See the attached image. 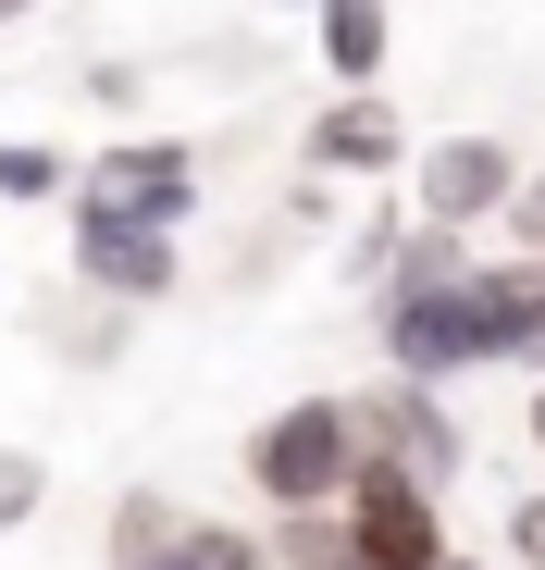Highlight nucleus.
Wrapping results in <instances>:
<instances>
[{"instance_id":"f257e3e1","label":"nucleus","mask_w":545,"mask_h":570,"mask_svg":"<svg viewBox=\"0 0 545 570\" xmlns=\"http://www.w3.org/2000/svg\"><path fill=\"white\" fill-rule=\"evenodd\" d=\"M359 471H373V410H359V397H286V410L248 434V497H260L272 521L347 509Z\"/></svg>"},{"instance_id":"7ed1b4c3","label":"nucleus","mask_w":545,"mask_h":570,"mask_svg":"<svg viewBox=\"0 0 545 570\" xmlns=\"http://www.w3.org/2000/svg\"><path fill=\"white\" fill-rule=\"evenodd\" d=\"M521 174H533V161H521L508 137L459 125V137H434V149L409 161V212H422V224H459V236H508Z\"/></svg>"},{"instance_id":"dca6fc26","label":"nucleus","mask_w":545,"mask_h":570,"mask_svg":"<svg viewBox=\"0 0 545 570\" xmlns=\"http://www.w3.org/2000/svg\"><path fill=\"white\" fill-rule=\"evenodd\" d=\"M521 434H533V459H545V372H533V410H521Z\"/></svg>"},{"instance_id":"9b49d317","label":"nucleus","mask_w":545,"mask_h":570,"mask_svg":"<svg viewBox=\"0 0 545 570\" xmlns=\"http://www.w3.org/2000/svg\"><path fill=\"white\" fill-rule=\"evenodd\" d=\"M409 224H422V212H359V224H347V261H335V273L359 285V298H373V285L397 273V248H409Z\"/></svg>"},{"instance_id":"f03ea898","label":"nucleus","mask_w":545,"mask_h":570,"mask_svg":"<svg viewBox=\"0 0 545 570\" xmlns=\"http://www.w3.org/2000/svg\"><path fill=\"white\" fill-rule=\"evenodd\" d=\"M62 248H75V285L112 298V311H161L174 285H187V236L149 224V212H125V199H87V186L62 212Z\"/></svg>"},{"instance_id":"39448f33","label":"nucleus","mask_w":545,"mask_h":570,"mask_svg":"<svg viewBox=\"0 0 545 570\" xmlns=\"http://www.w3.org/2000/svg\"><path fill=\"white\" fill-rule=\"evenodd\" d=\"M409 161H422V137H409V112L385 100V87H335V100L298 125V174H335V186H385Z\"/></svg>"},{"instance_id":"4468645a","label":"nucleus","mask_w":545,"mask_h":570,"mask_svg":"<svg viewBox=\"0 0 545 570\" xmlns=\"http://www.w3.org/2000/svg\"><path fill=\"white\" fill-rule=\"evenodd\" d=\"M508 248H533V261H545V161L521 174V212H508Z\"/></svg>"},{"instance_id":"20e7f679","label":"nucleus","mask_w":545,"mask_h":570,"mask_svg":"<svg viewBox=\"0 0 545 570\" xmlns=\"http://www.w3.org/2000/svg\"><path fill=\"white\" fill-rule=\"evenodd\" d=\"M347 558H373V570H446V558H459V546H446V484H422L409 459H373L359 497H347Z\"/></svg>"},{"instance_id":"ddd939ff","label":"nucleus","mask_w":545,"mask_h":570,"mask_svg":"<svg viewBox=\"0 0 545 570\" xmlns=\"http://www.w3.org/2000/svg\"><path fill=\"white\" fill-rule=\"evenodd\" d=\"M38 509H50V459L38 446H0V533H26Z\"/></svg>"},{"instance_id":"6e6552de","label":"nucleus","mask_w":545,"mask_h":570,"mask_svg":"<svg viewBox=\"0 0 545 570\" xmlns=\"http://www.w3.org/2000/svg\"><path fill=\"white\" fill-rule=\"evenodd\" d=\"M310 50L335 87H385V50H397V13L385 0H335V13H310Z\"/></svg>"},{"instance_id":"2eb2a0df","label":"nucleus","mask_w":545,"mask_h":570,"mask_svg":"<svg viewBox=\"0 0 545 570\" xmlns=\"http://www.w3.org/2000/svg\"><path fill=\"white\" fill-rule=\"evenodd\" d=\"M508 558H533V570H545V497H521V509H508Z\"/></svg>"},{"instance_id":"f8f14e48","label":"nucleus","mask_w":545,"mask_h":570,"mask_svg":"<svg viewBox=\"0 0 545 570\" xmlns=\"http://www.w3.org/2000/svg\"><path fill=\"white\" fill-rule=\"evenodd\" d=\"M174 533H187V521H174V497H149V484H137V497L112 509V570H149Z\"/></svg>"},{"instance_id":"423d86ee","label":"nucleus","mask_w":545,"mask_h":570,"mask_svg":"<svg viewBox=\"0 0 545 570\" xmlns=\"http://www.w3.org/2000/svg\"><path fill=\"white\" fill-rule=\"evenodd\" d=\"M87 199H125V212H149V224L187 236V212H199V149H187V137H112V149H87Z\"/></svg>"},{"instance_id":"9d476101","label":"nucleus","mask_w":545,"mask_h":570,"mask_svg":"<svg viewBox=\"0 0 545 570\" xmlns=\"http://www.w3.org/2000/svg\"><path fill=\"white\" fill-rule=\"evenodd\" d=\"M149 570H272V546H260L248 521H187V533H174Z\"/></svg>"},{"instance_id":"f3484780","label":"nucleus","mask_w":545,"mask_h":570,"mask_svg":"<svg viewBox=\"0 0 545 570\" xmlns=\"http://www.w3.org/2000/svg\"><path fill=\"white\" fill-rule=\"evenodd\" d=\"M272 13H335V0H272Z\"/></svg>"},{"instance_id":"0eeeda50","label":"nucleus","mask_w":545,"mask_h":570,"mask_svg":"<svg viewBox=\"0 0 545 570\" xmlns=\"http://www.w3.org/2000/svg\"><path fill=\"white\" fill-rule=\"evenodd\" d=\"M359 410H373V459H409L422 484H459V459H472V446H459V410H446V385H422V372H385Z\"/></svg>"},{"instance_id":"1a4fd4ad","label":"nucleus","mask_w":545,"mask_h":570,"mask_svg":"<svg viewBox=\"0 0 545 570\" xmlns=\"http://www.w3.org/2000/svg\"><path fill=\"white\" fill-rule=\"evenodd\" d=\"M75 186H87L75 149H50V137H0V199H13V212H75Z\"/></svg>"},{"instance_id":"a211bd4d","label":"nucleus","mask_w":545,"mask_h":570,"mask_svg":"<svg viewBox=\"0 0 545 570\" xmlns=\"http://www.w3.org/2000/svg\"><path fill=\"white\" fill-rule=\"evenodd\" d=\"M26 13H38V0H0V26H26Z\"/></svg>"}]
</instances>
